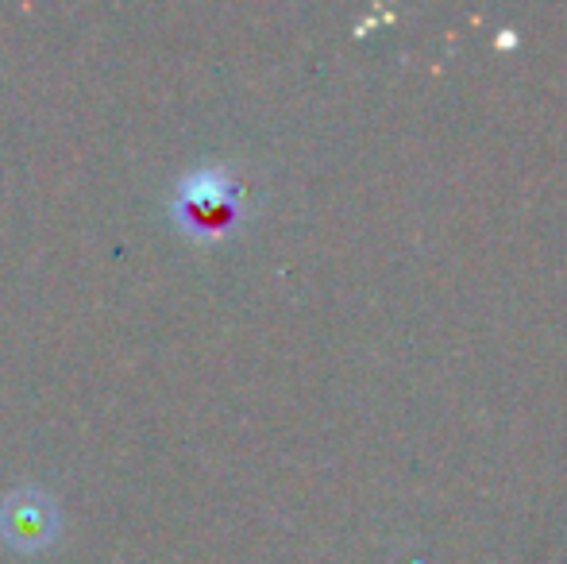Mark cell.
<instances>
[{"label":"cell","instance_id":"cell-1","mask_svg":"<svg viewBox=\"0 0 567 564\" xmlns=\"http://www.w3.org/2000/svg\"><path fill=\"white\" fill-rule=\"evenodd\" d=\"M0 534L20 550H39L59 534V506L47 491L16 488L0 499Z\"/></svg>","mask_w":567,"mask_h":564}]
</instances>
